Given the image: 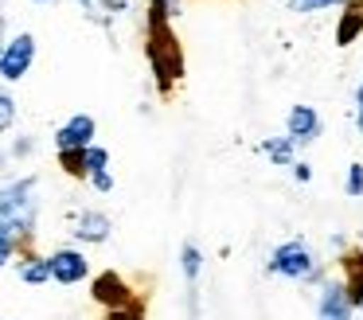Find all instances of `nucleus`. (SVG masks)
Returning <instances> with one entry per match:
<instances>
[{
    "instance_id": "1",
    "label": "nucleus",
    "mask_w": 363,
    "mask_h": 320,
    "mask_svg": "<svg viewBox=\"0 0 363 320\" xmlns=\"http://www.w3.org/2000/svg\"><path fill=\"white\" fill-rule=\"evenodd\" d=\"M172 4L176 0H149V16H145V59H149L157 90L164 98L184 78V47L172 31V16H176Z\"/></svg>"
},
{
    "instance_id": "2",
    "label": "nucleus",
    "mask_w": 363,
    "mask_h": 320,
    "mask_svg": "<svg viewBox=\"0 0 363 320\" xmlns=\"http://www.w3.org/2000/svg\"><path fill=\"white\" fill-rule=\"evenodd\" d=\"M35 176H20L9 187H0V234L12 238L20 246L24 238H32L35 226Z\"/></svg>"
},
{
    "instance_id": "3",
    "label": "nucleus",
    "mask_w": 363,
    "mask_h": 320,
    "mask_svg": "<svg viewBox=\"0 0 363 320\" xmlns=\"http://www.w3.org/2000/svg\"><path fill=\"white\" fill-rule=\"evenodd\" d=\"M266 270L277 273V277L301 281V285H313V281H320V262H316V254H313V250H308L301 238L281 242V246L269 254Z\"/></svg>"
},
{
    "instance_id": "4",
    "label": "nucleus",
    "mask_w": 363,
    "mask_h": 320,
    "mask_svg": "<svg viewBox=\"0 0 363 320\" xmlns=\"http://www.w3.org/2000/svg\"><path fill=\"white\" fill-rule=\"evenodd\" d=\"M35 62V35L32 31H20L9 39V47H0V78L4 82H20V78L32 70Z\"/></svg>"
},
{
    "instance_id": "5",
    "label": "nucleus",
    "mask_w": 363,
    "mask_h": 320,
    "mask_svg": "<svg viewBox=\"0 0 363 320\" xmlns=\"http://www.w3.org/2000/svg\"><path fill=\"white\" fill-rule=\"evenodd\" d=\"M90 297H94V304H102V309H121V304L137 301L133 285H129L118 270H102L98 277H90Z\"/></svg>"
},
{
    "instance_id": "6",
    "label": "nucleus",
    "mask_w": 363,
    "mask_h": 320,
    "mask_svg": "<svg viewBox=\"0 0 363 320\" xmlns=\"http://www.w3.org/2000/svg\"><path fill=\"white\" fill-rule=\"evenodd\" d=\"M48 270H51V281H59V285H79V281L90 277L86 254L74 246H63L55 254H48Z\"/></svg>"
},
{
    "instance_id": "7",
    "label": "nucleus",
    "mask_w": 363,
    "mask_h": 320,
    "mask_svg": "<svg viewBox=\"0 0 363 320\" xmlns=\"http://www.w3.org/2000/svg\"><path fill=\"white\" fill-rule=\"evenodd\" d=\"M336 262H340V285H344L352 309H359L363 304V250L352 246V250H344Z\"/></svg>"
},
{
    "instance_id": "8",
    "label": "nucleus",
    "mask_w": 363,
    "mask_h": 320,
    "mask_svg": "<svg viewBox=\"0 0 363 320\" xmlns=\"http://www.w3.org/2000/svg\"><path fill=\"white\" fill-rule=\"evenodd\" d=\"M285 137L293 145H308V140L320 137V117H316L313 106H293L289 117H285Z\"/></svg>"
},
{
    "instance_id": "9",
    "label": "nucleus",
    "mask_w": 363,
    "mask_h": 320,
    "mask_svg": "<svg viewBox=\"0 0 363 320\" xmlns=\"http://www.w3.org/2000/svg\"><path fill=\"white\" fill-rule=\"evenodd\" d=\"M94 133H98L94 117H90V114H74L71 121L55 133V148H59V153H63V148H86V145H94Z\"/></svg>"
},
{
    "instance_id": "10",
    "label": "nucleus",
    "mask_w": 363,
    "mask_h": 320,
    "mask_svg": "<svg viewBox=\"0 0 363 320\" xmlns=\"http://www.w3.org/2000/svg\"><path fill=\"white\" fill-rule=\"evenodd\" d=\"M352 301H347L340 281H324L320 301H316V320H352Z\"/></svg>"
},
{
    "instance_id": "11",
    "label": "nucleus",
    "mask_w": 363,
    "mask_h": 320,
    "mask_svg": "<svg viewBox=\"0 0 363 320\" xmlns=\"http://www.w3.org/2000/svg\"><path fill=\"white\" fill-rule=\"evenodd\" d=\"M359 35H363V0H347V4L340 8L336 43H340V47H352Z\"/></svg>"
},
{
    "instance_id": "12",
    "label": "nucleus",
    "mask_w": 363,
    "mask_h": 320,
    "mask_svg": "<svg viewBox=\"0 0 363 320\" xmlns=\"http://www.w3.org/2000/svg\"><path fill=\"white\" fill-rule=\"evenodd\" d=\"M74 238L79 242H106L110 238V219L102 211H82L74 219Z\"/></svg>"
},
{
    "instance_id": "13",
    "label": "nucleus",
    "mask_w": 363,
    "mask_h": 320,
    "mask_svg": "<svg viewBox=\"0 0 363 320\" xmlns=\"http://www.w3.org/2000/svg\"><path fill=\"white\" fill-rule=\"evenodd\" d=\"M20 281H28V285H48V281H51L48 258H40V254H24V258H20Z\"/></svg>"
},
{
    "instance_id": "14",
    "label": "nucleus",
    "mask_w": 363,
    "mask_h": 320,
    "mask_svg": "<svg viewBox=\"0 0 363 320\" xmlns=\"http://www.w3.org/2000/svg\"><path fill=\"white\" fill-rule=\"evenodd\" d=\"M262 153H266L274 164H293V160H297V145H293L289 137H269V140H262Z\"/></svg>"
},
{
    "instance_id": "15",
    "label": "nucleus",
    "mask_w": 363,
    "mask_h": 320,
    "mask_svg": "<svg viewBox=\"0 0 363 320\" xmlns=\"http://www.w3.org/2000/svg\"><path fill=\"white\" fill-rule=\"evenodd\" d=\"M180 265H184V281H188V285H196V281H199V270H203V254H199L196 242H184Z\"/></svg>"
},
{
    "instance_id": "16",
    "label": "nucleus",
    "mask_w": 363,
    "mask_h": 320,
    "mask_svg": "<svg viewBox=\"0 0 363 320\" xmlns=\"http://www.w3.org/2000/svg\"><path fill=\"white\" fill-rule=\"evenodd\" d=\"M59 168L74 180H86V148H63L59 153Z\"/></svg>"
},
{
    "instance_id": "17",
    "label": "nucleus",
    "mask_w": 363,
    "mask_h": 320,
    "mask_svg": "<svg viewBox=\"0 0 363 320\" xmlns=\"http://www.w3.org/2000/svg\"><path fill=\"white\" fill-rule=\"evenodd\" d=\"M102 320H149V312H145V297H137L133 304H121V309H106Z\"/></svg>"
},
{
    "instance_id": "18",
    "label": "nucleus",
    "mask_w": 363,
    "mask_h": 320,
    "mask_svg": "<svg viewBox=\"0 0 363 320\" xmlns=\"http://www.w3.org/2000/svg\"><path fill=\"white\" fill-rule=\"evenodd\" d=\"M106 164H110V153L98 145H86V180L94 176V172H106Z\"/></svg>"
},
{
    "instance_id": "19",
    "label": "nucleus",
    "mask_w": 363,
    "mask_h": 320,
    "mask_svg": "<svg viewBox=\"0 0 363 320\" xmlns=\"http://www.w3.org/2000/svg\"><path fill=\"white\" fill-rule=\"evenodd\" d=\"M347 0H289L293 12H320V8H344Z\"/></svg>"
},
{
    "instance_id": "20",
    "label": "nucleus",
    "mask_w": 363,
    "mask_h": 320,
    "mask_svg": "<svg viewBox=\"0 0 363 320\" xmlns=\"http://www.w3.org/2000/svg\"><path fill=\"white\" fill-rule=\"evenodd\" d=\"M12 121H16V101L12 94H0V133H9Z\"/></svg>"
},
{
    "instance_id": "21",
    "label": "nucleus",
    "mask_w": 363,
    "mask_h": 320,
    "mask_svg": "<svg viewBox=\"0 0 363 320\" xmlns=\"http://www.w3.org/2000/svg\"><path fill=\"white\" fill-rule=\"evenodd\" d=\"M344 192H347V195H363V164H347Z\"/></svg>"
},
{
    "instance_id": "22",
    "label": "nucleus",
    "mask_w": 363,
    "mask_h": 320,
    "mask_svg": "<svg viewBox=\"0 0 363 320\" xmlns=\"http://www.w3.org/2000/svg\"><path fill=\"white\" fill-rule=\"evenodd\" d=\"M16 242H12V238H4V234H0V270H4V265H9L12 262V258H16Z\"/></svg>"
},
{
    "instance_id": "23",
    "label": "nucleus",
    "mask_w": 363,
    "mask_h": 320,
    "mask_svg": "<svg viewBox=\"0 0 363 320\" xmlns=\"http://www.w3.org/2000/svg\"><path fill=\"white\" fill-rule=\"evenodd\" d=\"M90 184H94L98 192H113V176H110V172H94V176H90Z\"/></svg>"
},
{
    "instance_id": "24",
    "label": "nucleus",
    "mask_w": 363,
    "mask_h": 320,
    "mask_svg": "<svg viewBox=\"0 0 363 320\" xmlns=\"http://www.w3.org/2000/svg\"><path fill=\"white\" fill-rule=\"evenodd\" d=\"M289 168H293V176H297L301 184H308V180H313V168H308V164H297V160H293Z\"/></svg>"
},
{
    "instance_id": "25",
    "label": "nucleus",
    "mask_w": 363,
    "mask_h": 320,
    "mask_svg": "<svg viewBox=\"0 0 363 320\" xmlns=\"http://www.w3.org/2000/svg\"><path fill=\"white\" fill-rule=\"evenodd\" d=\"M355 125H359V133H363V86H359V94H355Z\"/></svg>"
},
{
    "instance_id": "26",
    "label": "nucleus",
    "mask_w": 363,
    "mask_h": 320,
    "mask_svg": "<svg viewBox=\"0 0 363 320\" xmlns=\"http://www.w3.org/2000/svg\"><path fill=\"white\" fill-rule=\"evenodd\" d=\"M129 0H102V8H110V12H125Z\"/></svg>"
},
{
    "instance_id": "27",
    "label": "nucleus",
    "mask_w": 363,
    "mask_h": 320,
    "mask_svg": "<svg viewBox=\"0 0 363 320\" xmlns=\"http://www.w3.org/2000/svg\"><path fill=\"white\" fill-rule=\"evenodd\" d=\"M74 4H82V8H86V4H90V0H74Z\"/></svg>"
},
{
    "instance_id": "28",
    "label": "nucleus",
    "mask_w": 363,
    "mask_h": 320,
    "mask_svg": "<svg viewBox=\"0 0 363 320\" xmlns=\"http://www.w3.org/2000/svg\"><path fill=\"white\" fill-rule=\"evenodd\" d=\"M35 4H48V0H35Z\"/></svg>"
},
{
    "instance_id": "29",
    "label": "nucleus",
    "mask_w": 363,
    "mask_h": 320,
    "mask_svg": "<svg viewBox=\"0 0 363 320\" xmlns=\"http://www.w3.org/2000/svg\"><path fill=\"white\" fill-rule=\"evenodd\" d=\"M0 164H4V153H0Z\"/></svg>"
},
{
    "instance_id": "30",
    "label": "nucleus",
    "mask_w": 363,
    "mask_h": 320,
    "mask_svg": "<svg viewBox=\"0 0 363 320\" xmlns=\"http://www.w3.org/2000/svg\"><path fill=\"white\" fill-rule=\"evenodd\" d=\"M359 309H363V304H359Z\"/></svg>"
}]
</instances>
